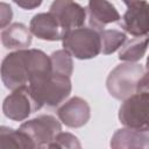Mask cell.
Returning <instances> with one entry per match:
<instances>
[{"mask_svg":"<svg viewBox=\"0 0 149 149\" xmlns=\"http://www.w3.org/2000/svg\"><path fill=\"white\" fill-rule=\"evenodd\" d=\"M109 146L114 149H149V130H140L128 127L118 129L113 134Z\"/></svg>","mask_w":149,"mask_h":149,"instance_id":"cell-13","label":"cell"},{"mask_svg":"<svg viewBox=\"0 0 149 149\" xmlns=\"http://www.w3.org/2000/svg\"><path fill=\"white\" fill-rule=\"evenodd\" d=\"M49 12L56 17L65 33L83 27L87 16L86 9L74 0H54Z\"/></svg>","mask_w":149,"mask_h":149,"instance_id":"cell-7","label":"cell"},{"mask_svg":"<svg viewBox=\"0 0 149 149\" xmlns=\"http://www.w3.org/2000/svg\"><path fill=\"white\" fill-rule=\"evenodd\" d=\"M143 73V66L137 63L125 62L116 65L106 79L108 93L118 100L129 98L137 92V84Z\"/></svg>","mask_w":149,"mask_h":149,"instance_id":"cell-2","label":"cell"},{"mask_svg":"<svg viewBox=\"0 0 149 149\" xmlns=\"http://www.w3.org/2000/svg\"><path fill=\"white\" fill-rule=\"evenodd\" d=\"M19 7L23 8V9H35L37 7H40L43 2V0H13Z\"/></svg>","mask_w":149,"mask_h":149,"instance_id":"cell-21","label":"cell"},{"mask_svg":"<svg viewBox=\"0 0 149 149\" xmlns=\"http://www.w3.org/2000/svg\"><path fill=\"white\" fill-rule=\"evenodd\" d=\"M29 29L34 36L43 41H59L64 37V30L50 12L34 15Z\"/></svg>","mask_w":149,"mask_h":149,"instance_id":"cell-12","label":"cell"},{"mask_svg":"<svg viewBox=\"0 0 149 149\" xmlns=\"http://www.w3.org/2000/svg\"><path fill=\"white\" fill-rule=\"evenodd\" d=\"M101 37V52L111 55L120 49L127 41V35L118 29H104L100 31Z\"/></svg>","mask_w":149,"mask_h":149,"instance_id":"cell-17","label":"cell"},{"mask_svg":"<svg viewBox=\"0 0 149 149\" xmlns=\"http://www.w3.org/2000/svg\"><path fill=\"white\" fill-rule=\"evenodd\" d=\"M1 79L3 85L12 91L21 86L28 85V49L15 50L6 55L1 64Z\"/></svg>","mask_w":149,"mask_h":149,"instance_id":"cell-6","label":"cell"},{"mask_svg":"<svg viewBox=\"0 0 149 149\" xmlns=\"http://www.w3.org/2000/svg\"><path fill=\"white\" fill-rule=\"evenodd\" d=\"M12 17H13V12L10 6L5 2H1V28L2 29L9 26Z\"/></svg>","mask_w":149,"mask_h":149,"instance_id":"cell-20","label":"cell"},{"mask_svg":"<svg viewBox=\"0 0 149 149\" xmlns=\"http://www.w3.org/2000/svg\"><path fill=\"white\" fill-rule=\"evenodd\" d=\"M0 148H22L34 149V146L29 137L19 128L13 129L6 126L0 128Z\"/></svg>","mask_w":149,"mask_h":149,"instance_id":"cell-16","label":"cell"},{"mask_svg":"<svg viewBox=\"0 0 149 149\" xmlns=\"http://www.w3.org/2000/svg\"><path fill=\"white\" fill-rule=\"evenodd\" d=\"M51 59V68L52 73L71 77L73 72V62H72V55L65 50H56L50 55Z\"/></svg>","mask_w":149,"mask_h":149,"instance_id":"cell-18","label":"cell"},{"mask_svg":"<svg viewBox=\"0 0 149 149\" xmlns=\"http://www.w3.org/2000/svg\"><path fill=\"white\" fill-rule=\"evenodd\" d=\"M86 12L91 28L99 31L104 30L107 24L121 20L118 9L108 0H88Z\"/></svg>","mask_w":149,"mask_h":149,"instance_id":"cell-11","label":"cell"},{"mask_svg":"<svg viewBox=\"0 0 149 149\" xmlns=\"http://www.w3.org/2000/svg\"><path fill=\"white\" fill-rule=\"evenodd\" d=\"M146 68H147V70H149V56H148V58H147V63H146Z\"/></svg>","mask_w":149,"mask_h":149,"instance_id":"cell-23","label":"cell"},{"mask_svg":"<svg viewBox=\"0 0 149 149\" xmlns=\"http://www.w3.org/2000/svg\"><path fill=\"white\" fill-rule=\"evenodd\" d=\"M119 24L134 37L149 36V2L140 0L129 6L119 21Z\"/></svg>","mask_w":149,"mask_h":149,"instance_id":"cell-9","label":"cell"},{"mask_svg":"<svg viewBox=\"0 0 149 149\" xmlns=\"http://www.w3.org/2000/svg\"><path fill=\"white\" fill-rule=\"evenodd\" d=\"M149 47V36H137L121 47L119 51V59L123 62L136 63L139 62L147 52Z\"/></svg>","mask_w":149,"mask_h":149,"instance_id":"cell-15","label":"cell"},{"mask_svg":"<svg viewBox=\"0 0 149 149\" xmlns=\"http://www.w3.org/2000/svg\"><path fill=\"white\" fill-rule=\"evenodd\" d=\"M20 129L29 137L34 149L48 148L56 135L62 132L61 122L50 114H41L23 122Z\"/></svg>","mask_w":149,"mask_h":149,"instance_id":"cell-5","label":"cell"},{"mask_svg":"<svg viewBox=\"0 0 149 149\" xmlns=\"http://www.w3.org/2000/svg\"><path fill=\"white\" fill-rule=\"evenodd\" d=\"M35 111L42 107H57L70 95L72 85L70 77L51 73L28 83Z\"/></svg>","mask_w":149,"mask_h":149,"instance_id":"cell-1","label":"cell"},{"mask_svg":"<svg viewBox=\"0 0 149 149\" xmlns=\"http://www.w3.org/2000/svg\"><path fill=\"white\" fill-rule=\"evenodd\" d=\"M57 115L66 127L80 128L88 122L91 108L86 100L80 97H73L57 109Z\"/></svg>","mask_w":149,"mask_h":149,"instance_id":"cell-10","label":"cell"},{"mask_svg":"<svg viewBox=\"0 0 149 149\" xmlns=\"http://www.w3.org/2000/svg\"><path fill=\"white\" fill-rule=\"evenodd\" d=\"M48 148H70V149H76V148H81V144L78 140L77 136H74L71 133H63L59 132L56 137L52 140V142L49 144Z\"/></svg>","mask_w":149,"mask_h":149,"instance_id":"cell-19","label":"cell"},{"mask_svg":"<svg viewBox=\"0 0 149 149\" xmlns=\"http://www.w3.org/2000/svg\"><path fill=\"white\" fill-rule=\"evenodd\" d=\"M63 49L78 59H91L101 52L100 31L94 28L79 27L65 33L62 40Z\"/></svg>","mask_w":149,"mask_h":149,"instance_id":"cell-3","label":"cell"},{"mask_svg":"<svg viewBox=\"0 0 149 149\" xmlns=\"http://www.w3.org/2000/svg\"><path fill=\"white\" fill-rule=\"evenodd\" d=\"M1 42L6 49H28L31 44V31L23 23L15 22L2 29Z\"/></svg>","mask_w":149,"mask_h":149,"instance_id":"cell-14","label":"cell"},{"mask_svg":"<svg viewBox=\"0 0 149 149\" xmlns=\"http://www.w3.org/2000/svg\"><path fill=\"white\" fill-rule=\"evenodd\" d=\"M118 118L125 127L149 130V92H136L125 99Z\"/></svg>","mask_w":149,"mask_h":149,"instance_id":"cell-4","label":"cell"},{"mask_svg":"<svg viewBox=\"0 0 149 149\" xmlns=\"http://www.w3.org/2000/svg\"><path fill=\"white\" fill-rule=\"evenodd\" d=\"M2 112L6 118L13 121H23L35 112L34 101L28 85L13 90L12 93L5 98Z\"/></svg>","mask_w":149,"mask_h":149,"instance_id":"cell-8","label":"cell"},{"mask_svg":"<svg viewBox=\"0 0 149 149\" xmlns=\"http://www.w3.org/2000/svg\"><path fill=\"white\" fill-rule=\"evenodd\" d=\"M137 92H149V70H147L139 80Z\"/></svg>","mask_w":149,"mask_h":149,"instance_id":"cell-22","label":"cell"}]
</instances>
